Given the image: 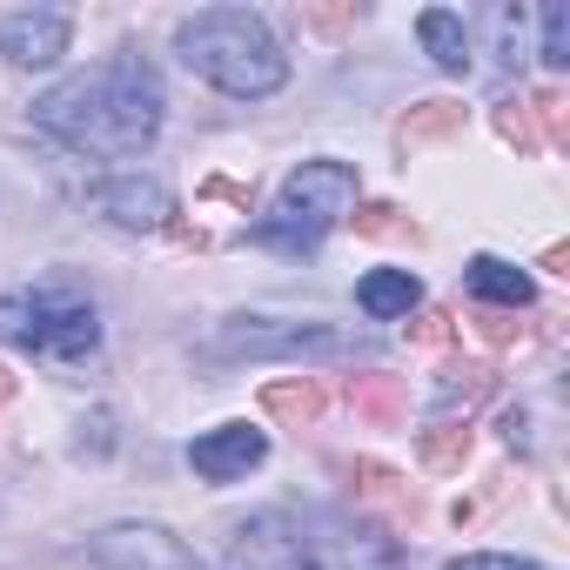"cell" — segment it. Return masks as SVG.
I'll list each match as a JSON object with an SVG mask.
<instances>
[{
    "label": "cell",
    "mask_w": 570,
    "mask_h": 570,
    "mask_svg": "<svg viewBox=\"0 0 570 570\" xmlns=\"http://www.w3.org/2000/svg\"><path fill=\"white\" fill-rule=\"evenodd\" d=\"M497 135H503L510 148H523V155H537V148H543V135H537V115H530V101H503V108H497Z\"/></svg>",
    "instance_id": "20"
},
{
    "label": "cell",
    "mask_w": 570,
    "mask_h": 570,
    "mask_svg": "<svg viewBox=\"0 0 570 570\" xmlns=\"http://www.w3.org/2000/svg\"><path fill=\"white\" fill-rule=\"evenodd\" d=\"M161 75L141 61V55H108L68 81H55L41 101H35V128L55 135L61 148L75 155H95V161H121V155H141L155 135H161Z\"/></svg>",
    "instance_id": "1"
},
{
    "label": "cell",
    "mask_w": 570,
    "mask_h": 570,
    "mask_svg": "<svg viewBox=\"0 0 570 570\" xmlns=\"http://www.w3.org/2000/svg\"><path fill=\"white\" fill-rule=\"evenodd\" d=\"M75 557L95 570H202L195 550L181 537H168L161 523H108L88 543H75Z\"/></svg>",
    "instance_id": "7"
},
{
    "label": "cell",
    "mask_w": 570,
    "mask_h": 570,
    "mask_svg": "<svg viewBox=\"0 0 570 570\" xmlns=\"http://www.w3.org/2000/svg\"><path fill=\"white\" fill-rule=\"evenodd\" d=\"M476 330H483V343H497V350H503V343H517V336H523V330H517V323H510V316H483V323H476Z\"/></svg>",
    "instance_id": "27"
},
{
    "label": "cell",
    "mask_w": 570,
    "mask_h": 570,
    "mask_svg": "<svg viewBox=\"0 0 570 570\" xmlns=\"http://www.w3.org/2000/svg\"><path fill=\"white\" fill-rule=\"evenodd\" d=\"M356 188H363L356 168H350V161H330V155L289 168V181H282L275 208L255 222V242H262V248H289V255L316 248V242L356 208Z\"/></svg>",
    "instance_id": "3"
},
{
    "label": "cell",
    "mask_w": 570,
    "mask_h": 570,
    "mask_svg": "<svg viewBox=\"0 0 570 570\" xmlns=\"http://www.w3.org/2000/svg\"><path fill=\"white\" fill-rule=\"evenodd\" d=\"M262 456H268V436H262L255 423H222V430H208V436L188 443V463H195V476H208V483H235V476H248Z\"/></svg>",
    "instance_id": "10"
},
{
    "label": "cell",
    "mask_w": 570,
    "mask_h": 570,
    "mask_svg": "<svg viewBox=\"0 0 570 570\" xmlns=\"http://www.w3.org/2000/svg\"><path fill=\"white\" fill-rule=\"evenodd\" d=\"M537 61H543V68H570V0L543 8V41H537Z\"/></svg>",
    "instance_id": "19"
},
{
    "label": "cell",
    "mask_w": 570,
    "mask_h": 570,
    "mask_svg": "<svg viewBox=\"0 0 570 570\" xmlns=\"http://www.w3.org/2000/svg\"><path fill=\"white\" fill-rule=\"evenodd\" d=\"M228 570H323V563H316L309 517H289V510H255L248 523H235Z\"/></svg>",
    "instance_id": "6"
},
{
    "label": "cell",
    "mask_w": 570,
    "mask_h": 570,
    "mask_svg": "<svg viewBox=\"0 0 570 570\" xmlns=\"http://www.w3.org/2000/svg\"><path fill=\"white\" fill-rule=\"evenodd\" d=\"M356 303H363L376 323H390V316H410V309L423 303V282H416L410 268H370V275L356 282Z\"/></svg>",
    "instance_id": "13"
},
{
    "label": "cell",
    "mask_w": 570,
    "mask_h": 570,
    "mask_svg": "<svg viewBox=\"0 0 570 570\" xmlns=\"http://www.w3.org/2000/svg\"><path fill=\"white\" fill-rule=\"evenodd\" d=\"M416 456H423V470H463V456H470V430H463V423H436V430H423Z\"/></svg>",
    "instance_id": "18"
},
{
    "label": "cell",
    "mask_w": 570,
    "mask_h": 570,
    "mask_svg": "<svg viewBox=\"0 0 570 570\" xmlns=\"http://www.w3.org/2000/svg\"><path fill=\"white\" fill-rule=\"evenodd\" d=\"M175 55L195 81L235 95V101H268L282 81H289V55L268 35L262 14L248 8H202L175 28Z\"/></svg>",
    "instance_id": "2"
},
{
    "label": "cell",
    "mask_w": 570,
    "mask_h": 570,
    "mask_svg": "<svg viewBox=\"0 0 570 570\" xmlns=\"http://www.w3.org/2000/svg\"><path fill=\"white\" fill-rule=\"evenodd\" d=\"M108 443H115V423H108V410H95V416L81 423V450H95V456H108Z\"/></svg>",
    "instance_id": "26"
},
{
    "label": "cell",
    "mask_w": 570,
    "mask_h": 570,
    "mask_svg": "<svg viewBox=\"0 0 570 570\" xmlns=\"http://www.w3.org/2000/svg\"><path fill=\"white\" fill-rule=\"evenodd\" d=\"M463 289H470L476 303H497V309H530V303H537V282H530L523 268L497 262V255H476V262L463 268Z\"/></svg>",
    "instance_id": "11"
},
{
    "label": "cell",
    "mask_w": 570,
    "mask_h": 570,
    "mask_svg": "<svg viewBox=\"0 0 570 570\" xmlns=\"http://www.w3.org/2000/svg\"><path fill=\"white\" fill-rule=\"evenodd\" d=\"M88 202H95L115 228H135V235H155V228H168V215H175V195H168L155 175H108V181L88 188Z\"/></svg>",
    "instance_id": "8"
},
{
    "label": "cell",
    "mask_w": 570,
    "mask_h": 570,
    "mask_svg": "<svg viewBox=\"0 0 570 570\" xmlns=\"http://www.w3.org/2000/svg\"><path fill=\"white\" fill-rule=\"evenodd\" d=\"M410 343H416V350H443V343H450V316H443V309H430V316H416V330H410Z\"/></svg>",
    "instance_id": "23"
},
{
    "label": "cell",
    "mask_w": 570,
    "mask_h": 570,
    "mask_svg": "<svg viewBox=\"0 0 570 570\" xmlns=\"http://www.w3.org/2000/svg\"><path fill=\"white\" fill-rule=\"evenodd\" d=\"M262 410H268L282 430H309V423L323 416V390H316L309 376H282V383L262 390Z\"/></svg>",
    "instance_id": "14"
},
{
    "label": "cell",
    "mask_w": 570,
    "mask_h": 570,
    "mask_svg": "<svg viewBox=\"0 0 570 570\" xmlns=\"http://www.w3.org/2000/svg\"><path fill=\"white\" fill-rule=\"evenodd\" d=\"M350 476H363V490H390V483H396V470H390V463H370V456H363Z\"/></svg>",
    "instance_id": "28"
},
{
    "label": "cell",
    "mask_w": 570,
    "mask_h": 570,
    "mask_svg": "<svg viewBox=\"0 0 570 570\" xmlns=\"http://www.w3.org/2000/svg\"><path fill=\"white\" fill-rule=\"evenodd\" d=\"M356 343L330 323H289V316H228L215 336H208V356H248V363H268V356H350Z\"/></svg>",
    "instance_id": "5"
},
{
    "label": "cell",
    "mask_w": 570,
    "mask_h": 570,
    "mask_svg": "<svg viewBox=\"0 0 570 570\" xmlns=\"http://www.w3.org/2000/svg\"><path fill=\"white\" fill-rule=\"evenodd\" d=\"M8 403H14V376H8V370H0V410H8Z\"/></svg>",
    "instance_id": "29"
},
{
    "label": "cell",
    "mask_w": 570,
    "mask_h": 570,
    "mask_svg": "<svg viewBox=\"0 0 570 570\" xmlns=\"http://www.w3.org/2000/svg\"><path fill=\"white\" fill-rule=\"evenodd\" d=\"M443 570H537L530 557H497V550H476V557H450Z\"/></svg>",
    "instance_id": "22"
},
{
    "label": "cell",
    "mask_w": 570,
    "mask_h": 570,
    "mask_svg": "<svg viewBox=\"0 0 570 570\" xmlns=\"http://www.w3.org/2000/svg\"><path fill=\"white\" fill-rule=\"evenodd\" d=\"M456 128H463V108H456V101H423V108H410V115H403L396 141H403V148H423V141L456 135Z\"/></svg>",
    "instance_id": "16"
},
{
    "label": "cell",
    "mask_w": 570,
    "mask_h": 570,
    "mask_svg": "<svg viewBox=\"0 0 570 570\" xmlns=\"http://www.w3.org/2000/svg\"><path fill=\"white\" fill-rule=\"evenodd\" d=\"M497 430H503V443H510L517 456H530V410H503V423H497Z\"/></svg>",
    "instance_id": "25"
},
{
    "label": "cell",
    "mask_w": 570,
    "mask_h": 570,
    "mask_svg": "<svg viewBox=\"0 0 570 570\" xmlns=\"http://www.w3.org/2000/svg\"><path fill=\"white\" fill-rule=\"evenodd\" d=\"M523 21H530L523 8H503V14H497V35H503V68H523V61H530V35H523Z\"/></svg>",
    "instance_id": "21"
},
{
    "label": "cell",
    "mask_w": 570,
    "mask_h": 570,
    "mask_svg": "<svg viewBox=\"0 0 570 570\" xmlns=\"http://www.w3.org/2000/svg\"><path fill=\"white\" fill-rule=\"evenodd\" d=\"M0 336L48 356V363H88L101 350V316L81 289L55 282V289H28V296H0Z\"/></svg>",
    "instance_id": "4"
},
{
    "label": "cell",
    "mask_w": 570,
    "mask_h": 570,
    "mask_svg": "<svg viewBox=\"0 0 570 570\" xmlns=\"http://www.w3.org/2000/svg\"><path fill=\"white\" fill-rule=\"evenodd\" d=\"M483 396H490V363H450L443 383H436V396H430V410L450 416V410H470Z\"/></svg>",
    "instance_id": "15"
},
{
    "label": "cell",
    "mask_w": 570,
    "mask_h": 570,
    "mask_svg": "<svg viewBox=\"0 0 570 570\" xmlns=\"http://www.w3.org/2000/svg\"><path fill=\"white\" fill-rule=\"evenodd\" d=\"M68 35H75L68 8H21V14L0 21V55L14 68H55L68 55Z\"/></svg>",
    "instance_id": "9"
},
{
    "label": "cell",
    "mask_w": 570,
    "mask_h": 570,
    "mask_svg": "<svg viewBox=\"0 0 570 570\" xmlns=\"http://www.w3.org/2000/svg\"><path fill=\"white\" fill-rule=\"evenodd\" d=\"M356 228H363V235H390V228H403V222H396L390 202H370V208H356Z\"/></svg>",
    "instance_id": "24"
},
{
    "label": "cell",
    "mask_w": 570,
    "mask_h": 570,
    "mask_svg": "<svg viewBox=\"0 0 570 570\" xmlns=\"http://www.w3.org/2000/svg\"><path fill=\"white\" fill-rule=\"evenodd\" d=\"M416 41L430 48V61H436L443 75H470V28H463V14L423 8V14H416Z\"/></svg>",
    "instance_id": "12"
},
{
    "label": "cell",
    "mask_w": 570,
    "mask_h": 570,
    "mask_svg": "<svg viewBox=\"0 0 570 570\" xmlns=\"http://www.w3.org/2000/svg\"><path fill=\"white\" fill-rule=\"evenodd\" d=\"M350 403H356V416H370V423H396L403 383H390V376H356V383H350Z\"/></svg>",
    "instance_id": "17"
}]
</instances>
